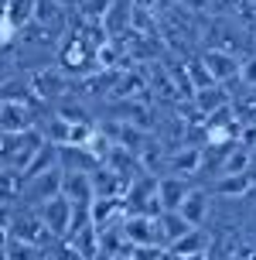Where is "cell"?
Here are the masks:
<instances>
[{"mask_svg":"<svg viewBox=\"0 0 256 260\" xmlns=\"http://www.w3.org/2000/svg\"><path fill=\"white\" fill-rule=\"evenodd\" d=\"M41 147H45V137L38 134V127L27 134H0V165L24 175V168L38 157Z\"/></svg>","mask_w":256,"mask_h":260,"instance_id":"cell-1","label":"cell"},{"mask_svg":"<svg viewBox=\"0 0 256 260\" xmlns=\"http://www.w3.org/2000/svg\"><path fill=\"white\" fill-rule=\"evenodd\" d=\"M11 240H21V243H31V247H51L55 243V236L48 233V226L41 222L38 209H14V219H11Z\"/></svg>","mask_w":256,"mask_h":260,"instance_id":"cell-2","label":"cell"},{"mask_svg":"<svg viewBox=\"0 0 256 260\" xmlns=\"http://www.w3.org/2000/svg\"><path fill=\"white\" fill-rule=\"evenodd\" d=\"M55 195H62V165H55V168L41 171L34 178H24V188H21V202L24 206H45L51 202Z\"/></svg>","mask_w":256,"mask_h":260,"instance_id":"cell-3","label":"cell"},{"mask_svg":"<svg viewBox=\"0 0 256 260\" xmlns=\"http://www.w3.org/2000/svg\"><path fill=\"white\" fill-rule=\"evenodd\" d=\"M65 89H68V79H65L62 69H55V65H41V69H34V72L27 76V92H31L38 103L62 100Z\"/></svg>","mask_w":256,"mask_h":260,"instance_id":"cell-4","label":"cell"},{"mask_svg":"<svg viewBox=\"0 0 256 260\" xmlns=\"http://www.w3.org/2000/svg\"><path fill=\"white\" fill-rule=\"evenodd\" d=\"M198 58H202V65L208 69L212 82H218V86L239 82V65H243V58H239V55H232L229 48H205Z\"/></svg>","mask_w":256,"mask_h":260,"instance_id":"cell-5","label":"cell"},{"mask_svg":"<svg viewBox=\"0 0 256 260\" xmlns=\"http://www.w3.org/2000/svg\"><path fill=\"white\" fill-rule=\"evenodd\" d=\"M38 216L48 226V233L55 236V243L58 240H68V233H72V202L65 195H55L51 202L38 206Z\"/></svg>","mask_w":256,"mask_h":260,"instance_id":"cell-6","label":"cell"},{"mask_svg":"<svg viewBox=\"0 0 256 260\" xmlns=\"http://www.w3.org/2000/svg\"><path fill=\"white\" fill-rule=\"evenodd\" d=\"M34 130V113L27 100H0V134H27Z\"/></svg>","mask_w":256,"mask_h":260,"instance_id":"cell-7","label":"cell"},{"mask_svg":"<svg viewBox=\"0 0 256 260\" xmlns=\"http://www.w3.org/2000/svg\"><path fill=\"white\" fill-rule=\"evenodd\" d=\"M192 192V182L181 178V175H161L157 178V206L161 212H178V206L188 199Z\"/></svg>","mask_w":256,"mask_h":260,"instance_id":"cell-8","label":"cell"},{"mask_svg":"<svg viewBox=\"0 0 256 260\" xmlns=\"http://www.w3.org/2000/svg\"><path fill=\"white\" fill-rule=\"evenodd\" d=\"M123 240L130 247H161L157 243V222H154V216H140V212L123 216Z\"/></svg>","mask_w":256,"mask_h":260,"instance_id":"cell-9","label":"cell"},{"mask_svg":"<svg viewBox=\"0 0 256 260\" xmlns=\"http://www.w3.org/2000/svg\"><path fill=\"white\" fill-rule=\"evenodd\" d=\"M62 195L72 206H89L92 202V175L89 171H65L62 168Z\"/></svg>","mask_w":256,"mask_h":260,"instance_id":"cell-10","label":"cell"},{"mask_svg":"<svg viewBox=\"0 0 256 260\" xmlns=\"http://www.w3.org/2000/svg\"><path fill=\"white\" fill-rule=\"evenodd\" d=\"M192 103H195V110H198L202 117H212L215 110H222V106L232 103V96H229V89H226V86L212 82V86H202V89L192 92Z\"/></svg>","mask_w":256,"mask_h":260,"instance_id":"cell-11","label":"cell"},{"mask_svg":"<svg viewBox=\"0 0 256 260\" xmlns=\"http://www.w3.org/2000/svg\"><path fill=\"white\" fill-rule=\"evenodd\" d=\"M178 216L188 222V226L202 230L205 219H208V192H202V188H192V192H188V199L178 206Z\"/></svg>","mask_w":256,"mask_h":260,"instance_id":"cell-12","label":"cell"},{"mask_svg":"<svg viewBox=\"0 0 256 260\" xmlns=\"http://www.w3.org/2000/svg\"><path fill=\"white\" fill-rule=\"evenodd\" d=\"M154 222H157V243H161L164 250L171 247L174 240H181L188 230H195V226H188V222L181 219L178 212H157V216H154Z\"/></svg>","mask_w":256,"mask_h":260,"instance_id":"cell-13","label":"cell"},{"mask_svg":"<svg viewBox=\"0 0 256 260\" xmlns=\"http://www.w3.org/2000/svg\"><path fill=\"white\" fill-rule=\"evenodd\" d=\"M205 250H208L205 230H188L181 240H174V243L167 247V253H171V257H192V253H205Z\"/></svg>","mask_w":256,"mask_h":260,"instance_id":"cell-14","label":"cell"},{"mask_svg":"<svg viewBox=\"0 0 256 260\" xmlns=\"http://www.w3.org/2000/svg\"><path fill=\"white\" fill-rule=\"evenodd\" d=\"M34 4H38V0H11V4H7V11L0 14V17H7L17 31H24V27L34 21Z\"/></svg>","mask_w":256,"mask_h":260,"instance_id":"cell-15","label":"cell"},{"mask_svg":"<svg viewBox=\"0 0 256 260\" xmlns=\"http://www.w3.org/2000/svg\"><path fill=\"white\" fill-rule=\"evenodd\" d=\"M215 192L226 195V199L246 195V192H249V171H246V175H222V178L215 182Z\"/></svg>","mask_w":256,"mask_h":260,"instance_id":"cell-16","label":"cell"},{"mask_svg":"<svg viewBox=\"0 0 256 260\" xmlns=\"http://www.w3.org/2000/svg\"><path fill=\"white\" fill-rule=\"evenodd\" d=\"M4 260H41V250L31 243H21V240H11L4 250Z\"/></svg>","mask_w":256,"mask_h":260,"instance_id":"cell-17","label":"cell"},{"mask_svg":"<svg viewBox=\"0 0 256 260\" xmlns=\"http://www.w3.org/2000/svg\"><path fill=\"white\" fill-rule=\"evenodd\" d=\"M239 82H243L246 89H256V55L239 65Z\"/></svg>","mask_w":256,"mask_h":260,"instance_id":"cell-18","label":"cell"},{"mask_svg":"<svg viewBox=\"0 0 256 260\" xmlns=\"http://www.w3.org/2000/svg\"><path fill=\"white\" fill-rule=\"evenodd\" d=\"M154 4H157V7H164V11H171V7H178L181 0H154Z\"/></svg>","mask_w":256,"mask_h":260,"instance_id":"cell-19","label":"cell"},{"mask_svg":"<svg viewBox=\"0 0 256 260\" xmlns=\"http://www.w3.org/2000/svg\"><path fill=\"white\" fill-rule=\"evenodd\" d=\"M174 260H208V253H192V257H174Z\"/></svg>","mask_w":256,"mask_h":260,"instance_id":"cell-20","label":"cell"},{"mask_svg":"<svg viewBox=\"0 0 256 260\" xmlns=\"http://www.w3.org/2000/svg\"><path fill=\"white\" fill-rule=\"evenodd\" d=\"M246 4H256V0H246Z\"/></svg>","mask_w":256,"mask_h":260,"instance_id":"cell-21","label":"cell"}]
</instances>
